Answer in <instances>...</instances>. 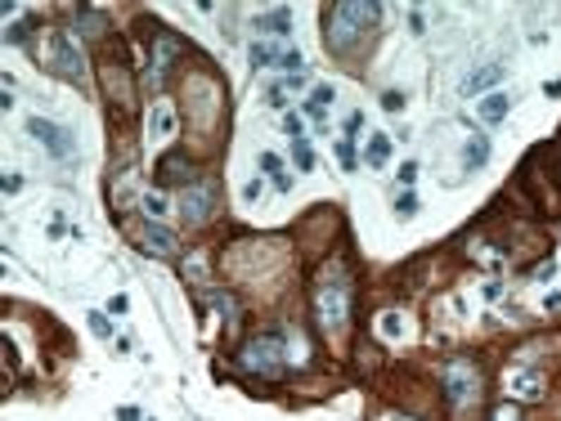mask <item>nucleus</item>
Instances as JSON below:
<instances>
[{
    "mask_svg": "<svg viewBox=\"0 0 561 421\" xmlns=\"http://www.w3.org/2000/svg\"><path fill=\"white\" fill-rule=\"evenodd\" d=\"M185 274L198 282V287H206V282H211V278H206V256H202V251H193V256L185 260Z\"/></svg>",
    "mask_w": 561,
    "mask_h": 421,
    "instance_id": "393cba45",
    "label": "nucleus"
},
{
    "mask_svg": "<svg viewBox=\"0 0 561 421\" xmlns=\"http://www.w3.org/2000/svg\"><path fill=\"white\" fill-rule=\"evenodd\" d=\"M557 175H561V144H557Z\"/></svg>",
    "mask_w": 561,
    "mask_h": 421,
    "instance_id": "e433bc0d",
    "label": "nucleus"
},
{
    "mask_svg": "<svg viewBox=\"0 0 561 421\" xmlns=\"http://www.w3.org/2000/svg\"><path fill=\"white\" fill-rule=\"evenodd\" d=\"M261 32H270V36H288L292 32V9H270V14H261Z\"/></svg>",
    "mask_w": 561,
    "mask_h": 421,
    "instance_id": "aec40b11",
    "label": "nucleus"
},
{
    "mask_svg": "<svg viewBox=\"0 0 561 421\" xmlns=\"http://www.w3.org/2000/svg\"><path fill=\"white\" fill-rule=\"evenodd\" d=\"M77 23H81L85 41H104V36H108V18L94 14V9H77Z\"/></svg>",
    "mask_w": 561,
    "mask_h": 421,
    "instance_id": "f3484780",
    "label": "nucleus"
},
{
    "mask_svg": "<svg viewBox=\"0 0 561 421\" xmlns=\"http://www.w3.org/2000/svg\"><path fill=\"white\" fill-rule=\"evenodd\" d=\"M283 126H288V134H297V139H301V117H297V113H288Z\"/></svg>",
    "mask_w": 561,
    "mask_h": 421,
    "instance_id": "72a5a7b5",
    "label": "nucleus"
},
{
    "mask_svg": "<svg viewBox=\"0 0 561 421\" xmlns=\"http://www.w3.org/2000/svg\"><path fill=\"white\" fill-rule=\"evenodd\" d=\"M90 332H94V337H104V341H108V337H113V323H108L104 314H90Z\"/></svg>",
    "mask_w": 561,
    "mask_h": 421,
    "instance_id": "c756f323",
    "label": "nucleus"
},
{
    "mask_svg": "<svg viewBox=\"0 0 561 421\" xmlns=\"http://www.w3.org/2000/svg\"><path fill=\"white\" fill-rule=\"evenodd\" d=\"M490 421H521V408L517 403H503V408H494Z\"/></svg>",
    "mask_w": 561,
    "mask_h": 421,
    "instance_id": "c85d7f7f",
    "label": "nucleus"
},
{
    "mask_svg": "<svg viewBox=\"0 0 561 421\" xmlns=\"http://www.w3.org/2000/svg\"><path fill=\"white\" fill-rule=\"evenodd\" d=\"M198 180H202V170H198V162H193L185 148L162 153V162H157V184H162V189H193Z\"/></svg>",
    "mask_w": 561,
    "mask_h": 421,
    "instance_id": "9d476101",
    "label": "nucleus"
},
{
    "mask_svg": "<svg viewBox=\"0 0 561 421\" xmlns=\"http://www.w3.org/2000/svg\"><path fill=\"white\" fill-rule=\"evenodd\" d=\"M140 210H144V215H149V220H162L166 215V193L162 189H149V193H140Z\"/></svg>",
    "mask_w": 561,
    "mask_h": 421,
    "instance_id": "4be33fe9",
    "label": "nucleus"
},
{
    "mask_svg": "<svg viewBox=\"0 0 561 421\" xmlns=\"http://www.w3.org/2000/svg\"><path fill=\"white\" fill-rule=\"evenodd\" d=\"M395 215H400V220H413V215H418V197H413V193H400V197H395Z\"/></svg>",
    "mask_w": 561,
    "mask_h": 421,
    "instance_id": "a878e982",
    "label": "nucleus"
},
{
    "mask_svg": "<svg viewBox=\"0 0 561 421\" xmlns=\"http://www.w3.org/2000/svg\"><path fill=\"white\" fill-rule=\"evenodd\" d=\"M41 58H45V68L58 72L63 81H85V54H81V45L72 41L68 32H45Z\"/></svg>",
    "mask_w": 561,
    "mask_h": 421,
    "instance_id": "0eeeda50",
    "label": "nucleus"
},
{
    "mask_svg": "<svg viewBox=\"0 0 561 421\" xmlns=\"http://www.w3.org/2000/svg\"><path fill=\"white\" fill-rule=\"evenodd\" d=\"M278 58H283V49H274V45H265V41L252 45V63H256V68H270V63L278 68Z\"/></svg>",
    "mask_w": 561,
    "mask_h": 421,
    "instance_id": "b1692460",
    "label": "nucleus"
},
{
    "mask_svg": "<svg viewBox=\"0 0 561 421\" xmlns=\"http://www.w3.org/2000/svg\"><path fill=\"white\" fill-rule=\"evenodd\" d=\"M242 197H247V202H256V197H261V180H247V184H242Z\"/></svg>",
    "mask_w": 561,
    "mask_h": 421,
    "instance_id": "473e14b6",
    "label": "nucleus"
},
{
    "mask_svg": "<svg viewBox=\"0 0 561 421\" xmlns=\"http://www.w3.org/2000/svg\"><path fill=\"white\" fill-rule=\"evenodd\" d=\"M180 94H185V108H180L185 126L193 134H202V139H211V134L221 130V121H225V85H221V77L206 72V68H193V72H185V81H180Z\"/></svg>",
    "mask_w": 561,
    "mask_h": 421,
    "instance_id": "f03ea898",
    "label": "nucleus"
},
{
    "mask_svg": "<svg viewBox=\"0 0 561 421\" xmlns=\"http://www.w3.org/2000/svg\"><path fill=\"white\" fill-rule=\"evenodd\" d=\"M117 421H140V408H117Z\"/></svg>",
    "mask_w": 561,
    "mask_h": 421,
    "instance_id": "c9c22d12",
    "label": "nucleus"
},
{
    "mask_svg": "<svg viewBox=\"0 0 561 421\" xmlns=\"http://www.w3.org/2000/svg\"><path fill=\"white\" fill-rule=\"evenodd\" d=\"M382 421H409V417H382Z\"/></svg>",
    "mask_w": 561,
    "mask_h": 421,
    "instance_id": "4c0bfd02",
    "label": "nucleus"
},
{
    "mask_svg": "<svg viewBox=\"0 0 561 421\" xmlns=\"http://www.w3.org/2000/svg\"><path fill=\"white\" fill-rule=\"evenodd\" d=\"M481 394H485V372H481L476 358H467V354L445 358V367H440V399L454 408V413H467V408L481 403Z\"/></svg>",
    "mask_w": 561,
    "mask_h": 421,
    "instance_id": "39448f33",
    "label": "nucleus"
},
{
    "mask_svg": "<svg viewBox=\"0 0 561 421\" xmlns=\"http://www.w3.org/2000/svg\"><path fill=\"white\" fill-rule=\"evenodd\" d=\"M328 103H333V85H314L310 99H306V117L323 121V117H328Z\"/></svg>",
    "mask_w": 561,
    "mask_h": 421,
    "instance_id": "412c9836",
    "label": "nucleus"
},
{
    "mask_svg": "<svg viewBox=\"0 0 561 421\" xmlns=\"http://www.w3.org/2000/svg\"><path fill=\"white\" fill-rule=\"evenodd\" d=\"M337 157H341V166H346V170H355V162H359V157H355V144H350V139L337 144Z\"/></svg>",
    "mask_w": 561,
    "mask_h": 421,
    "instance_id": "cd10ccee",
    "label": "nucleus"
},
{
    "mask_svg": "<svg viewBox=\"0 0 561 421\" xmlns=\"http://www.w3.org/2000/svg\"><path fill=\"white\" fill-rule=\"evenodd\" d=\"M185 41H180L175 32H166V27H153L149 36V81L153 85H162L175 77V63H180V54H185Z\"/></svg>",
    "mask_w": 561,
    "mask_h": 421,
    "instance_id": "6e6552de",
    "label": "nucleus"
},
{
    "mask_svg": "<svg viewBox=\"0 0 561 421\" xmlns=\"http://www.w3.org/2000/svg\"><path fill=\"white\" fill-rule=\"evenodd\" d=\"M503 63H490V68H481V72H471L467 81H462V94H481V90H490V85H498L503 81Z\"/></svg>",
    "mask_w": 561,
    "mask_h": 421,
    "instance_id": "dca6fc26",
    "label": "nucleus"
},
{
    "mask_svg": "<svg viewBox=\"0 0 561 421\" xmlns=\"http://www.w3.org/2000/svg\"><path fill=\"white\" fill-rule=\"evenodd\" d=\"M377 332H382L386 341H405V314H382V323H377Z\"/></svg>",
    "mask_w": 561,
    "mask_h": 421,
    "instance_id": "5701e85b",
    "label": "nucleus"
},
{
    "mask_svg": "<svg viewBox=\"0 0 561 421\" xmlns=\"http://www.w3.org/2000/svg\"><path fill=\"white\" fill-rule=\"evenodd\" d=\"M364 162H369V166H377V170H382L386 162H391V134H373V139H369V148H364Z\"/></svg>",
    "mask_w": 561,
    "mask_h": 421,
    "instance_id": "a211bd4d",
    "label": "nucleus"
},
{
    "mask_svg": "<svg viewBox=\"0 0 561 421\" xmlns=\"http://www.w3.org/2000/svg\"><path fill=\"white\" fill-rule=\"evenodd\" d=\"M140 251H149V256H162V260H171V256H180V238L171 229H162L157 220H149V225L140 229Z\"/></svg>",
    "mask_w": 561,
    "mask_h": 421,
    "instance_id": "ddd939ff",
    "label": "nucleus"
},
{
    "mask_svg": "<svg viewBox=\"0 0 561 421\" xmlns=\"http://www.w3.org/2000/svg\"><path fill=\"white\" fill-rule=\"evenodd\" d=\"M292 153H297V166H301V170H310V166H314V153H310V144H306V139L292 144Z\"/></svg>",
    "mask_w": 561,
    "mask_h": 421,
    "instance_id": "bb28decb",
    "label": "nucleus"
},
{
    "mask_svg": "<svg viewBox=\"0 0 561 421\" xmlns=\"http://www.w3.org/2000/svg\"><path fill=\"white\" fill-rule=\"evenodd\" d=\"M548 394V377L539 367H517V372L507 377V399L512 403H539Z\"/></svg>",
    "mask_w": 561,
    "mask_h": 421,
    "instance_id": "f8f14e48",
    "label": "nucleus"
},
{
    "mask_svg": "<svg viewBox=\"0 0 561 421\" xmlns=\"http://www.w3.org/2000/svg\"><path fill=\"white\" fill-rule=\"evenodd\" d=\"M234 363L242 367L247 377H261V381H278L292 367V354H288V337L283 332H256L238 345Z\"/></svg>",
    "mask_w": 561,
    "mask_h": 421,
    "instance_id": "20e7f679",
    "label": "nucleus"
},
{
    "mask_svg": "<svg viewBox=\"0 0 561 421\" xmlns=\"http://www.w3.org/2000/svg\"><path fill=\"white\" fill-rule=\"evenodd\" d=\"M175 126H180V113L175 103H166V99H157V103L149 108V139H175Z\"/></svg>",
    "mask_w": 561,
    "mask_h": 421,
    "instance_id": "4468645a",
    "label": "nucleus"
},
{
    "mask_svg": "<svg viewBox=\"0 0 561 421\" xmlns=\"http://www.w3.org/2000/svg\"><path fill=\"white\" fill-rule=\"evenodd\" d=\"M382 108H386V113H400V108H405V94H400V90H386V94H382Z\"/></svg>",
    "mask_w": 561,
    "mask_h": 421,
    "instance_id": "7c9ffc66",
    "label": "nucleus"
},
{
    "mask_svg": "<svg viewBox=\"0 0 561 421\" xmlns=\"http://www.w3.org/2000/svg\"><path fill=\"white\" fill-rule=\"evenodd\" d=\"M27 130H32V139L45 148V153L54 157V162H72L77 157V144H72V130L68 126H58V121H45V117H32L27 121Z\"/></svg>",
    "mask_w": 561,
    "mask_h": 421,
    "instance_id": "9b49d317",
    "label": "nucleus"
},
{
    "mask_svg": "<svg viewBox=\"0 0 561 421\" xmlns=\"http://www.w3.org/2000/svg\"><path fill=\"white\" fill-rule=\"evenodd\" d=\"M99 85H104V99L113 103V117L126 121L135 113V72L121 54H104L99 58Z\"/></svg>",
    "mask_w": 561,
    "mask_h": 421,
    "instance_id": "423d86ee",
    "label": "nucleus"
},
{
    "mask_svg": "<svg viewBox=\"0 0 561 421\" xmlns=\"http://www.w3.org/2000/svg\"><path fill=\"white\" fill-rule=\"evenodd\" d=\"M512 113V99L507 94H485L481 103H476V117L485 121V126H498V121H507Z\"/></svg>",
    "mask_w": 561,
    "mask_h": 421,
    "instance_id": "2eb2a0df",
    "label": "nucleus"
},
{
    "mask_svg": "<svg viewBox=\"0 0 561 421\" xmlns=\"http://www.w3.org/2000/svg\"><path fill=\"white\" fill-rule=\"evenodd\" d=\"M377 18H382L377 5H328L323 9V45L337 58H350L355 45L377 27Z\"/></svg>",
    "mask_w": 561,
    "mask_h": 421,
    "instance_id": "7ed1b4c3",
    "label": "nucleus"
},
{
    "mask_svg": "<svg viewBox=\"0 0 561 421\" xmlns=\"http://www.w3.org/2000/svg\"><path fill=\"white\" fill-rule=\"evenodd\" d=\"M359 126H364V113H350L346 117V134H359Z\"/></svg>",
    "mask_w": 561,
    "mask_h": 421,
    "instance_id": "f704fd0d",
    "label": "nucleus"
},
{
    "mask_svg": "<svg viewBox=\"0 0 561 421\" xmlns=\"http://www.w3.org/2000/svg\"><path fill=\"white\" fill-rule=\"evenodd\" d=\"M413 180H418V162H405L400 166V184H413Z\"/></svg>",
    "mask_w": 561,
    "mask_h": 421,
    "instance_id": "2f4dec72",
    "label": "nucleus"
},
{
    "mask_svg": "<svg viewBox=\"0 0 561 421\" xmlns=\"http://www.w3.org/2000/svg\"><path fill=\"white\" fill-rule=\"evenodd\" d=\"M310 305H314V323L328 341H341L350 332L355 318V269L346 256H333L319 265V274L310 282Z\"/></svg>",
    "mask_w": 561,
    "mask_h": 421,
    "instance_id": "f257e3e1",
    "label": "nucleus"
},
{
    "mask_svg": "<svg viewBox=\"0 0 561 421\" xmlns=\"http://www.w3.org/2000/svg\"><path fill=\"white\" fill-rule=\"evenodd\" d=\"M216 206H221V189H216L211 180H198L193 189H180V202H175V210L185 215V225H206V220L216 215Z\"/></svg>",
    "mask_w": 561,
    "mask_h": 421,
    "instance_id": "1a4fd4ad",
    "label": "nucleus"
},
{
    "mask_svg": "<svg viewBox=\"0 0 561 421\" xmlns=\"http://www.w3.org/2000/svg\"><path fill=\"white\" fill-rule=\"evenodd\" d=\"M485 162H490V139L471 134L467 148H462V166H467V170H476V166H485Z\"/></svg>",
    "mask_w": 561,
    "mask_h": 421,
    "instance_id": "6ab92c4d",
    "label": "nucleus"
}]
</instances>
